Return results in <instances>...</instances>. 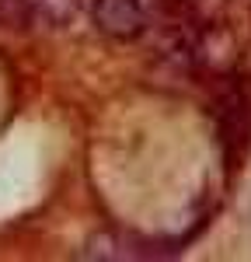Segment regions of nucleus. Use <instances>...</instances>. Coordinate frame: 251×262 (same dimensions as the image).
I'll use <instances>...</instances> for the list:
<instances>
[{
  "instance_id": "nucleus-1",
  "label": "nucleus",
  "mask_w": 251,
  "mask_h": 262,
  "mask_svg": "<svg viewBox=\"0 0 251 262\" xmlns=\"http://www.w3.org/2000/svg\"><path fill=\"white\" fill-rule=\"evenodd\" d=\"M164 0H94V21L112 39H136L161 14Z\"/></svg>"
},
{
  "instance_id": "nucleus-4",
  "label": "nucleus",
  "mask_w": 251,
  "mask_h": 262,
  "mask_svg": "<svg viewBox=\"0 0 251 262\" xmlns=\"http://www.w3.org/2000/svg\"><path fill=\"white\" fill-rule=\"evenodd\" d=\"M84 255H87V259H157V255H167V252H154V248L146 242H140V238L105 231V234H94V238L87 242Z\"/></svg>"
},
{
  "instance_id": "nucleus-2",
  "label": "nucleus",
  "mask_w": 251,
  "mask_h": 262,
  "mask_svg": "<svg viewBox=\"0 0 251 262\" xmlns=\"http://www.w3.org/2000/svg\"><path fill=\"white\" fill-rule=\"evenodd\" d=\"M216 119H220V140L227 147V158L241 161L251 143V95L244 84H230L220 95Z\"/></svg>"
},
{
  "instance_id": "nucleus-3",
  "label": "nucleus",
  "mask_w": 251,
  "mask_h": 262,
  "mask_svg": "<svg viewBox=\"0 0 251 262\" xmlns=\"http://www.w3.org/2000/svg\"><path fill=\"white\" fill-rule=\"evenodd\" d=\"M84 0H0V14L11 25L63 28L81 14Z\"/></svg>"
}]
</instances>
